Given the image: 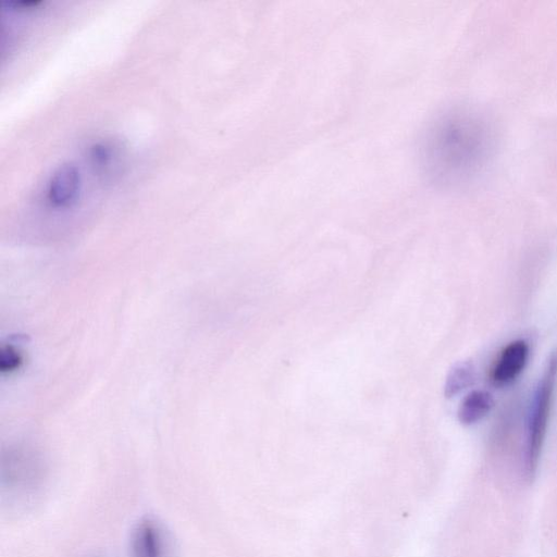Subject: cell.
<instances>
[{
	"label": "cell",
	"mask_w": 557,
	"mask_h": 557,
	"mask_svg": "<svg viewBox=\"0 0 557 557\" xmlns=\"http://www.w3.org/2000/svg\"><path fill=\"white\" fill-rule=\"evenodd\" d=\"M556 382L557 351H553L547 359L543 374L535 387L528 414L524 469L525 475L530 481L536 475L546 436Z\"/></svg>",
	"instance_id": "obj_1"
},
{
	"label": "cell",
	"mask_w": 557,
	"mask_h": 557,
	"mask_svg": "<svg viewBox=\"0 0 557 557\" xmlns=\"http://www.w3.org/2000/svg\"><path fill=\"white\" fill-rule=\"evenodd\" d=\"M128 550L129 557H175L171 533L153 516H144L134 524Z\"/></svg>",
	"instance_id": "obj_2"
},
{
	"label": "cell",
	"mask_w": 557,
	"mask_h": 557,
	"mask_svg": "<svg viewBox=\"0 0 557 557\" xmlns=\"http://www.w3.org/2000/svg\"><path fill=\"white\" fill-rule=\"evenodd\" d=\"M529 357V345L523 339L510 342L503 348L491 370V381L502 387L511 384L523 371Z\"/></svg>",
	"instance_id": "obj_3"
},
{
	"label": "cell",
	"mask_w": 557,
	"mask_h": 557,
	"mask_svg": "<svg viewBox=\"0 0 557 557\" xmlns=\"http://www.w3.org/2000/svg\"><path fill=\"white\" fill-rule=\"evenodd\" d=\"M79 177L73 166L61 168L52 177L48 197L51 202L58 206L69 205L76 196Z\"/></svg>",
	"instance_id": "obj_4"
},
{
	"label": "cell",
	"mask_w": 557,
	"mask_h": 557,
	"mask_svg": "<svg viewBox=\"0 0 557 557\" xmlns=\"http://www.w3.org/2000/svg\"><path fill=\"white\" fill-rule=\"evenodd\" d=\"M494 406L492 395L486 391L470 392L460 403L458 419L465 425H471L482 420Z\"/></svg>",
	"instance_id": "obj_5"
},
{
	"label": "cell",
	"mask_w": 557,
	"mask_h": 557,
	"mask_svg": "<svg viewBox=\"0 0 557 557\" xmlns=\"http://www.w3.org/2000/svg\"><path fill=\"white\" fill-rule=\"evenodd\" d=\"M475 380V369L470 361H460L456 363L449 371L444 394L447 398L454 397L465 388L473 384Z\"/></svg>",
	"instance_id": "obj_6"
}]
</instances>
